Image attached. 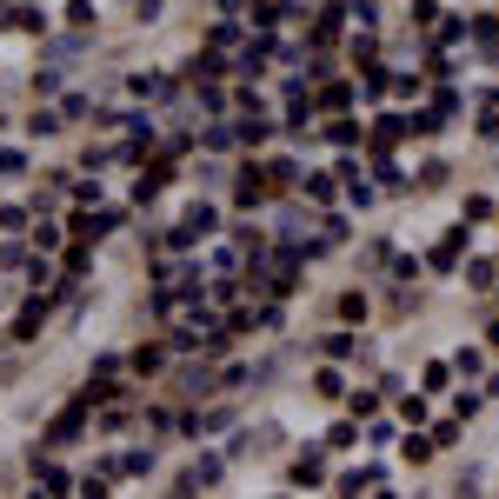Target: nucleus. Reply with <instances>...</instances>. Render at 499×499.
<instances>
[{
    "instance_id": "obj_1",
    "label": "nucleus",
    "mask_w": 499,
    "mask_h": 499,
    "mask_svg": "<svg viewBox=\"0 0 499 499\" xmlns=\"http://www.w3.org/2000/svg\"><path fill=\"white\" fill-rule=\"evenodd\" d=\"M27 180H33V160H27V147H7V141H0V194H21Z\"/></svg>"
},
{
    "instance_id": "obj_2",
    "label": "nucleus",
    "mask_w": 499,
    "mask_h": 499,
    "mask_svg": "<svg viewBox=\"0 0 499 499\" xmlns=\"http://www.w3.org/2000/svg\"><path fill=\"white\" fill-rule=\"evenodd\" d=\"M213 479H220V459L206 453V459H194V467H180V473H174V493H206Z\"/></svg>"
},
{
    "instance_id": "obj_3",
    "label": "nucleus",
    "mask_w": 499,
    "mask_h": 499,
    "mask_svg": "<svg viewBox=\"0 0 499 499\" xmlns=\"http://www.w3.org/2000/svg\"><path fill=\"white\" fill-rule=\"evenodd\" d=\"M60 127H67L60 100H54V107H33V113H27V133H33V141H47V133H60Z\"/></svg>"
}]
</instances>
